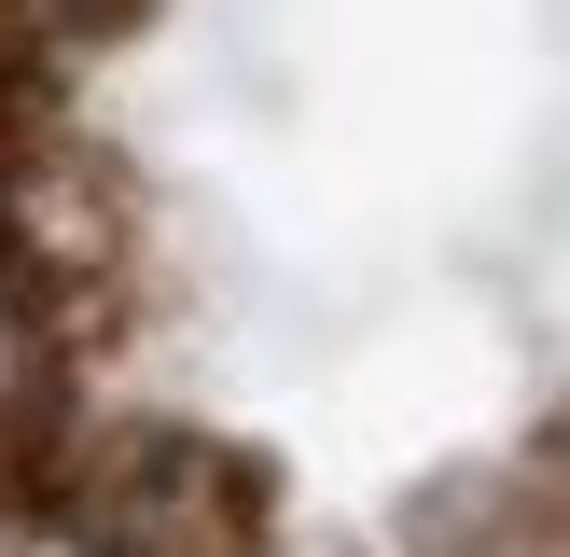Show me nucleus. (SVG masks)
I'll use <instances>...</instances> for the list:
<instances>
[{
    "label": "nucleus",
    "instance_id": "f257e3e1",
    "mask_svg": "<svg viewBox=\"0 0 570 557\" xmlns=\"http://www.w3.org/2000/svg\"><path fill=\"white\" fill-rule=\"evenodd\" d=\"M42 516L70 557H265L278 501L250 446L195 432V418H126V432H70Z\"/></svg>",
    "mask_w": 570,
    "mask_h": 557
},
{
    "label": "nucleus",
    "instance_id": "f03ea898",
    "mask_svg": "<svg viewBox=\"0 0 570 557\" xmlns=\"http://www.w3.org/2000/svg\"><path fill=\"white\" fill-rule=\"evenodd\" d=\"M126 251H139V223H126L111 154L56 126V98L0 84V278L70 334V321H98L126 293Z\"/></svg>",
    "mask_w": 570,
    "mask_h": 557
},
{
    "label": "nucleus",
    "instance_id": "7ed1b4c3",
    "mask_svg": "<svg viewBox=\"0 0 570 557\" xmlns=\"http://www.w3.org/2000/svg\"><path fill=\"white\" fill-rule=\"evenodd\" d=\"M56 349L70 334L0 278V488L14 501H56V460H70V418H56Z\"/></svg>",
    "mask_w": 570,
    "mask_h": 557
},
{
    "label": "nucleus",
    "instance_id": "20e7f679",
    "mask_svg": "<svg viewBox=\"0 0 570 557\" xmlns=\"http://www.w3.org/2000/svg\"><path fill=\"white\" fill-rule=\"evenodd\" d=\"M417 557H570V488L543 460L529 473H460L417 516Z\"/></svg>",
    "mask_w": 570,
    "mask_h": 557
},
{
    "label": "nucleus",
    "instance_id": "39448f33",
    "mask_svg": "<svg viewBox=\"0 0 570 557\" xmlns=\"http://www.w3.org/2000/svg\"><path fill=\"white\" fill-rule=\"evenodd\" d=\"M139 14H154V0H0V56H14V70H56V56L126 42Z\"/></svg>",
    "mask_w": 570,
    "mask_h": 557
},
{
    "label": "nucleus",
    "instance_id": "423d86ee",
    "mask_svg": "<svg viewBox=\"0 0 570 557\" xmlns=\"http://www.w3.org/2000/svg\"><path fill=\"white\" fill-rule=\"evenodd\" d=\"M543 473H557V488H570V404H557V432H543Z\"/></svg>",
    "mask_w": 570,
    "mask_h": 557
}]
</instances>
